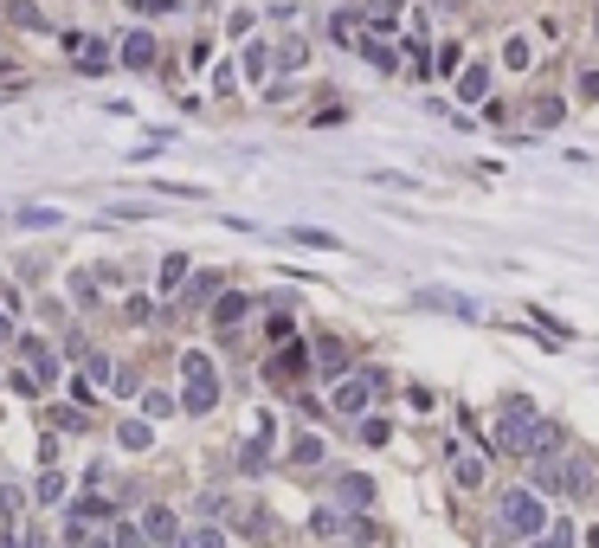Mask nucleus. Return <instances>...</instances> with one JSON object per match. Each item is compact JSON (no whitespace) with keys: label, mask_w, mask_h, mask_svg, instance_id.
Returning <instances> with one entry per match:
<instances>
[{"label":"nucleus","mask_w":599,"mask_h":548,"mask_svg":"<svg viewBox=\"0 0 599 548\" xmlns=\"http://www.w3.org/2000/svg\"><path fill=\"white\" fill-rule=\"evenodd\" d=\"M123 65H135V71L155 65V39L149 33H123Z\"/></svg>","instance_id":"nucleus-9"},{"label":"nucleus","mask_w":599,"mask_h":548,"mask_svg":"<svg viewBox=\"0 0 599 548\" xmlns=\"http://www.w3.org/2000/svg\"><path fill=\"white\" fill-rule=\"evenodd\" d=\"M580 97H587V103H599V71H580Z\"/></svg>","instance_id":"nucleus-37"},{"label":"nucleus","mask_w":599,"mask_h":548,"mask_svg":"<svg viewBox=\"0 0 599 548\" xmlns=\"http://www.w3.org/2000/svg\"><path fill=\"white\" fill-rule=\"evenodd\" d=\"M457 97H465V103H483V97H490V65H471L465 78H457Z\"/></svg>","instance_id":"nucleus-11"},{"label":"nucleus","mask_w":599,"mask_h":548,"mask_svg":"<svg viewBox=\"0 0 599 548\" xmlns=\"http://www.w3.org/2000/svg\"><path fill=\"white\" fill-rule=\"evenodd\" d=\"M187 284V258L174 252V258H161V290H181Z\"/></svg>","instance_id":"nucleus-23"},{"label":"nucleus","mask_w":599,"mask_h":548,"mask_svg":"<svg viewBox=\"0 0 599 548\" xmlns=\"http://www.w3.org/2000/svg\"><path fill=\"white\" fill-rule=\"evenodd\" d=\"M13 348H20V362H26V374H33L39 388H52V380H59V355H52L39 336H20Z\"/></svg>","instance_id":"nucleus-5"},{"label":"nucleus","mask_w":599,"mask_h":548,"mask_svg":"<svg viewBox=\"0 0 599 548\" xmlns=\"http://www.w3.org/2000/svg\"><path fill=\"white\" fill-rule=\"evenodd\" d=\"M245 71L264 78V71H271V52H264V45H252V52H245Z\"/></svg>","instance_id":"nucleus-33"},{"label":"nucleus","mask_w":599,"mask_h":548,"mask_svg":"<svg viewBox=\"0 0 599 548\" xmlns=\"http://www.w3.org/2000/svg\"><path fill=\"white\" fill-rule=\"evenodd\" d=\"M503 65H515V71H529V39H522V33H515V39L503 45Z\"/></svg>","instance_id":"nucleus-25"},{"label":"nucleus","mask_w":599,"mask_h":548,"mask_svg":"<svg viewBox=\"0 0 599 548\" xmlns=\"http://www.w3.org/2000/svg\"><path fill=\"white\" fill-rule=\"evenodd\" d=\"M0 548H20V542H13V529H0Z\"/></svg>","instance_id":"nucleus-40"},{"label":"nucleus","mask_w":599,"mask_h":548,"mask_svg":"<svg viewBox=\"0 0 599 548\" xmlns=\"http://www.w3.org/2000/svg\"><path fill=\"white\" fill-rule=\"evenodd\" d=\"M336 497H342V503H374V478H361V471H348V478L336 484Z\"/></svg>","instance_id":"nucleus-12"},{"label":"nucleus","mask_w":599,"mask_h":548,"mask_svg":"<svg viewBox=\"0 0 599 548\" xmlns=\"http://www.w3.org/2000/svg\"><path fill=\"white\" fill-rule=\"evenodd\" d=\"M194 548H226V536H220V529H200V542H194Z\"/></svg>","instance_id":"nucleus-38"},{"label":"nucleus","mask_w":599,"mask_h":548,"mask_svg":"<svg viewBox=\"0 0 599 548\" xmlns=\"http://www.w3.org/2000/svg\"><path fill=\"white\" fill-rule=\"evenodd\" d=\"M535 529H554L548 523V503H541V490L529 484V490H503V497H497V536L503 542H535Z\"/></svg>","instance_id":"nucleus-2"},{"label":"nucleus","mask_w":599,"mask_h":548,"mask_svg":"<svg viewBox=\"0 0 599 548\" xmlns=\"http://www.w3.org/2000/svg\"><path fill=\"white\" fill-rule=\"evenodd\" d=\"M432 71H439V78H451V71H457V45H439V65H432Z\"/></svg>","instance_id":"nucleus-36"},{"label":"nucleus","mask_w":599,"mask_h":548,"mask_svg":"<svg viewBox=\"0 0 599 548\" xmlns=\"http://www.w3.org/2000/svg\"><path fill=\"white\" fill-rule=\"evenodd\" d=\"M497 446L515 452V458H541V452L561 446V432H554L548 420H535L529 400H509V406H503V426H497Z\"/></svg>","instance_id":"nucleus-1"},{"label":"nucleus","mask_w":599,"mask_h":548,"mask_svg":"<svg viewBox=\"0 0 599 548\" xmlns=\"http://www.w3.org/2000/svg\"><path fill=\"white\" fill-rule=\"evenodd\" d=\"M142 529H149V542H174V536H181L168 510H149V516H142Z\"/></svg>","instance_id":"nucleus-16"},{"label":"nucleus","mask_w":599,"mask_h":548,"mask_svg":"<svg viewBox=\"0 0 599 548\" xmlns=\"http://www.w3.org/2000/svg\"><path fill=\"white\" fill-rule=\"evenodd\" d=\"M142 406H149V420H168V413H174V394H149Z\"/></svg>","instance_id":"nucleus-32"},{"label":"nucleus","mask_w":599,"mask_h":548,"mask_svg":"<svg viewBox=\"0 0 599 548\" xmlns=\"http://www.w3.org/2000/svg\"><path fill=\"white\" fill-rule=\"evenodd\" d=\"M290 329H296V316H290V310H271V336L290 342Z\"/></svg>","instance_id":"nucleus-34"},{"label":"nucleus","mask_w":599,"mask_h":548,"mask_svg":"<svg viewBox=\"0 0 599 548\" xmlns=\"http://www.w3.org/2000/svg\"><path fill=\"white\" fill-rule=\"evenodd\" d=\"M7 20H13V26H26V33H39V26H45V13L33 7V0H7Z\"/></svg>","instance_id":"nucleus-14"},{"label":"nucleus","mask_w":599,"mask_h":548,"mask_svg":"<svg viewBox=\"0 0 599 548\" xmlns=\"http://www.w3.org/2000/svg\"><path fill=\"white\" fill-rule=\"evenodd\" d=\"M290 239H296V245H322V252H336V239L316 233V226H290Z\"/></svg>","instance_id":"nucleus-26"},{"label":"nucleus","mask_w":599,"mask_h":548,"mask_svg":"<svg viewBox=\"0 0 599 548\" xmlns=\"http://www.w3.org/2000/svg\"><path fill=\"white\" fill-rule=\"evenodd\" d=\"M529 548H574V529H567V523H554L548 536H541V542H529Z\"/></svg>","instance_id":"nucleus-27"},{"label":"nucleus","mask_w":599,"mask_h":548,"mask_svg":"<svg viewBox=\"0 0 599 548\" xmlns=\"http://www.w3.org/2000/svg\"><path fill=\"white\" fill-rule=\"evenodd\" d=\"M419 304H425V310H445V316L477 323V304H471V297H457V290H419Z\"/></svg>","instance_id":"nucleus-7"},{"label":"nucleus","mask_w":599,"mask_h":548,"mask_svg":"<svg viewBox=\"0 0 599 548\" xmlns=\"http://www.w3.org/2000/svg\"><path fill=\"white\" fill-rule=\"evenodd\" d=\"M26 548H45V542H39V536H26Z\"/></svg>","instance_id":"nucleus-42"},{"label":"nucleus","mask_w":599,"mask_h":548,"mask_svg":"<svg viewBox=\"0 0 599 548\" xmlns=\"http://www.w3.org/2000/svg\"><path fill=\"white\" fill-rule=\"evenodd\" d=\"M117 438H123L129 452H149V438H155V432H149V420H123V432H117Z\"/></svg>","instance_id":"nucleus-20"},{"label":"nucleus","mask_w":599,"mask_h":548,"mask_svg":"<svg viewBox=\"0 0 599 548\" xmlns=\"http://www.w3.org/2000/svg\"><path fill=\"white\" fill-rule=\"evenodd\" d=\"M451 478L465 484V490H477V484L490 478V458H471V452H457V464H451Z\"/></svg>","instance_id":"nucleus-10"},{"label":"nucleus","mask_w":599,"mask_h":548,"mask_svg":"<svg viewBox=\"0 0 599 548\" xmlns=\"http://www.w3.org/2000/svg\"><path fill=\"white\" fill-rule=\"evenodd\" d=\"M587 490H593V464L567 458V497H587Z\"/></svg>","instance_id":"nucleus-18"},{"label":"nucleus","mask_w":599,"mask_h":548,"mask_svg":"<svg viewBox=\"0 0 599 548\" xmlns=\"http://www.w3.org/2000/svg\"><path fill=\"white\" fill-rule=\"evenodd\" d=\"M374 388H380V374H348V380H336V394H329V406H336V413H368V400H374Z\"/></svg>","instance_id":"nucleus-4"},{"label":"nucleus","mask_w":599,"mask_h":548,"mask_svg":"<svg viewBox=\"0 0 599 548\" xmlns=\"http://www.w3.org/2000/svg\"><path fill=\"white\" fill-rule=\"evenodd\" d=\"M65 52H71V59H77V71H110V45H103V39H91V33H65Z\"/></svg>","instance_id":"nucleus-6"},{"label":"nucleus","mask_w":599,"mask_h":548,"mask_svg":"<svg viewBox=\"0 0 599 548\" xmlns=\"http://www.w3.org/2000/svg\"><path fill=\"white\" fill-rule=\"evenodd\" d=\"M290 464H322V438H316V432H296V446H290Z\"/></svg>","instance_id":"nucleus-17"},{"label":"nucleus","mask_w":599,"mask_h":548,"mask_svg":"<svg viewBox=\"0 0 599 548\" xmlns=\"http://www.w3.org/2000/svg\"><path fill=\"white\" fill-rule=\"evenodd\" d=\"M393 13H400V0H368V20L374 26H393Z\"/></svg>","instance_id":"nucleus-30"},{"label":"nucleus","mask_w":599,"mask_h":548,"mask_svg":"<svg viewBox=\"0 0 599 548\" xmlns=\"http://www.w3.org/2000/svg\"><path fill=\"white\" fill-rule=\"evenodd\" d=\"M296 374H304V348H284V355H271V380H296Z\"/></svg>","instance_id":"nucleus-13"},{"label":"nucleus","mask_w":599,"mask_h":548,"mask_svg":"<svg viewBox=\"0 0 599 548\" xmlns=\"http://www.w3.org/2000/svg\"><path fill=\"white\" fill-rule=\"evenodd\" d=\"M264 432H271V426H264ZM264 432H258V438H252V446H245V452H239V471H252V478H258V471H264V464H271V452H264Z\"/></svg>","instance_id":"nucleus-15"},{"label":"nucleus","mask_w":599,"mask_h":548,"mask_svg":"<svg viewBox=\"0 0 599 548\" xmlns=\"http://www.w3.org/2000/svg\"><path fill=\"white\" fill-rule=\"evenodd\" d=\"M181 374H187V413H213V406H220V374H213V362L200 348H187L181 355Z\"/></svg>","instance_id":"nucleus-3"},{"label":"nucleus","mask_w":599,"mask_h":548,"mask_svg":"<svg viewBox=\"0 0 599 548\" xmlns=\"http://www.w3.org/2000/svg\"><path fill=\"white\" fill-rule=\"evenodd\" d=\"M110 542H117V548H142L149 529H135V523H110Z\"/></svg>","instance_id":"nucleus-24"},{"label":"nucleus","mask_w":599,"mask_h":548,"mask_svg":"<svg viewBox=\"0 0 599 548\" xmlns=\"http://www.w3.org/2000/svg\"><path fill=\"white\" fill-rule=\"evenodd\" d=\"M59 497H65V478L45 471V478H39V503H59Z\"/></svg>","instance_id":"nucleus-29"},{"label":"nucleus","mask_w":599,"mask_h":548,"mask_svg":"<svg viewBox=\"0 0 599 548\" xmlns=\"http://www.w3.org/2000/svg\"><path fill=\"white\" fill-rule=\"evenodd\" d=\"M0 342H20V336H13V316H7V310H0Z\"/></svg>","instance_id":"nucleus-39"},{"label":"nucleus","mask_w":599,"mask_h":548,"mask_svg":"<svg viewBox=\"0 0 599 548\" xmlns=\"http://www.w3.org/2000/svg\"><path fill=\"white\" fill-rule=\"evenodd\" d=\"M361 59L380 65V71H393V65H400V59H393V45H380V39H361Z\"/></svg>","instance_id":"nucleus-22"},{"label":"nucleus","mask_w":599,"mask_h":548,"mask_svg":"<svg viewBox=\"0 0 599 548\" xmlns=\"http://www.w3.org/2000/svg\"><path fill=\"white\" fill-rule=\"evenodd\" d=\"M13 219H20V226H33V233H45V226H59V213H52V207H20Z\"/></svg>","instance_id":"nucleus-21"},{"label":"nucleus","mask_w":599,"mask_h":548,"mask_svg":"<svg viewBox=\"0 0 599 548\" xmlns=\"http://www.w3.org/2000/svg\"><path fill=\"white\" fill-rule=\"evenodd\" d=\"M554 123H561V103L541 97V103H535V129H554Z\"/></svg>","instance_id":"nucleus-28"},{"label":"nucleus","mask_w":599,"mask_h":548,"mask_svg":"<svg viewBox=\"0 0 599 548\" xmlns=\"http://www.w3.org/2000/svg\"><path fill=\"white\" fill-rule=\"evenodd\" d=\"M245 310H252V297H245V290H226L220 304H213V329H239Z\"/></svg>","instance_id":"nucleus-8"},{"label":"nucleus","mask_w":599,"mask_h":548,"mask_svg":"<svg viewBox=\"0 0 599 548\" xmlns=\"http://www.w3.org/2000/svg\"><path fill=\"white\" fill-rule=\"evenodd\" d=\"M161 548H187V536H174V542H161Z\"/></svg>","instance_id":"nucleus-41"},{"label":"nucleus","mask_w":599,"mask_h":548,"mask_svg":"<svg viewBox=\"0 0 599 548\" xmlns=\"http://www.w3.org/2000/svg\"><path fill=\"white\" fill-rule=\"evenodd\" d=\"M361 438L368 446H387V420H361Z\"/></svg>","instance_id":"nucleus-35"},{"label":"nucleus","mask_w":599,"mask_h":548,"mask_svg":"<svg viewBox=\"0 0 599 548\" xmlns=\"http://www.w3.org/2000/svg\"><path fill=\"white\" fill-rule=\"evenodd\" d=\"M329 39H342V45H355L361 33H355V20H348V13H342V20H329Z\"/></svg>","instance_id":"nucleus-31"},{"label":"nucleus","mask_w":599,"mask_h":548,"mask_svg":"<svg viewBox=\"0 0 599 548\" xmlns=\"http://www.w3.org/2000/svg\"><path fill=\"white\" fill-rule=\"evenodd\" d=\"M316 362L329 368V374H342V368H348V348H342V342L329 336V342H316Z\"/></svg>","instance_id":"nucleus-19"}]
</instances>
